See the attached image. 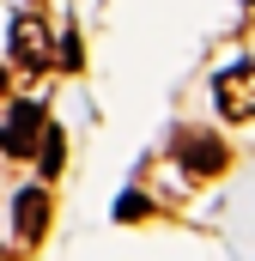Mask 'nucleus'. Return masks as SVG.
<instances>
[{"mask_svg": "<svg viewBox=\"0 0 255 261\" xmlns=\"http://www.w3.org/2000/svg\"><path fill=\"white\" fill-rule=\"evenodd\" d=\"M12 231H18V243H37L49 231V189H18V200H12Z\"/></svg>", "mask_w": 255, "mask_h": 261, "instance_id": "obj_4", "label": "nucleus"}, {"mask_svg": "<svg viewBox=\"0 0 255 261\" xmlns=\"http://www.w3.org/2000/svg\"><path fill=\"white\" fill-rule=\"evenodd\" d=\"M85 61V49H79V31H67L61 37V67H79Z\"/></svg>", "mask_w": 255, "mask_h": 261, "instance_id": "obj_7", "label": "nucleus"}, {"mask_svg": "<svg viewBox=\"0 0 255 261\" xmlns=\"http://www.w3.org/2000/svg\"><path fill=\"white\" fill-rule=\"evenodd\" d=\"M12 61L31 67V73L49 67V31H43L37 18H12Z\"/></svg>", "mask_w": 255, "mask_h": 261, "instance_id": "obj_5", "label": "nucleus"}, {"mask_svg": "<svg viewBox=\"0 0 255 261\" xmlns=\"http://www.w3.org/2000/svg\"><path fill=\"white\" fill-rule=\"evenodd\" d=\"M243 6H255V0H243Z\"/></svg>", "mask_w": 255, "mask_h": 261, "instance_id": "obj_9", "label": "nucleus"}, {"mask_svg": "<svg viewBox=\"0 0 255 261\" xmlns=\"http://www.w3.org/2000/svg\"><path fill=\"white\" fill-rule=\"evenodd\" d=\"M116 219H122V225H128V219H146V195H140V189H128V195L116 200Z\"/></svg>", "mask_w": 255, "mask_h": 261, "instance_id": "obj_6", "label": "nucleus"}, {"mask_svg": "<svg viewBox=\"0 0 255 261\" xmlns=\"http://www.w3.org/2000/svg\"><path fill=\"white\" fill-rule=\"evenodd\" d=\"M0 91H6V67H0Z\"/></svg>", "mask_w": 255, "mask_h": 261, "instance_id": "obj_8", "label": "nucleus"}, {"mask_svg": "<svg viewBox=\"0 0 255 261\" xmlns=\"http://www.w3.org/2000/svg\"><path fill=\"white\" fill-rule=\"evenodd\" d=\"M170 146H176V158L189 164L194 176H219V170L231 164L225 140H219V134H207V128H176V140H170Z\"/></svg>", "mask_w": 255, "mask_h": 261, "instance_id": "obj_3", "label": "nucleus"}, {"mask_svg": "<svg viewBox=\"0 0 255 261\" xmlns=\"http://www.w3.org/2000/svg\"><path fill=\"white\" fill-rule=\"evenodd\" d=\"M213 103L225 122H255V61H237L213 79Z\"/></svg>", "mask_w": 255, "mask_h": 261, "instance_id": "obj_2", "label": "nucleus"}, {"mask_svg": "<svg viewBox=\"0 0 255 261\" xmlns=\"http://www.w3.org/2000/svg\"><path fill=\"white\" fill-rule=\"evenodd\" d=\"M43 128H49L43 103H37V97H18V103L6 110V122H0V152H6V158H31L37 140H43Z\"/></svg>", "mask_w": 255, "mask_h": 261, "instance_id": "obj_1", "label": "nucleus"}]
</instances>
